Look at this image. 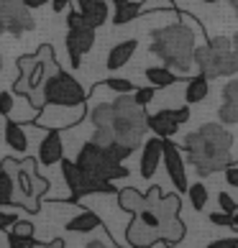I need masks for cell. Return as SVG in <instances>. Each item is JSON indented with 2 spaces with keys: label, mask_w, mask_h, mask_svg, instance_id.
I'll return each mask as SVG.
<instances>
[{
  "label": "cell",
  "mask_w": 238,
  "mask_h": 248,
  "mask_svg": "<svg viewBox=\"0 0 238 248\" xmlns=\"http://www.w3.org/2000/svg\"><path fill=\"white\" fill-rule=\"evenodd\" d=\"M3 141L13 154H29L31 151V141H29V131L21 121H8L3 128Z\"/></svg>",
  "instance_id": "obj_19"
},
{
  "label": "cell",
  "mask_w": 238,
  "mask_h": 248,
  "mask_svg": "<svg viewBox=\"0 0 238 248\" xmlns=\"http://www.w3.org/2000/svg\"><path fill=\"white\" fill-rule=\"evenodd\" d=\"M207 93H210V77L200 72V75H195V77L187 79L185 103H187V105H197V103H203V100L207 97Z\"/></svg>",
  "instance_id": "obj_24"
},
{
  "label": "cell",
  "mask_w": 238,
  "mask_h": 248,
  "mask_svg": "<svg viewBox=\"0 0 238 248\" xmlns=\"http://www.w3.org/2000/svg\"><path fill=\"white\" fill-rule=\"evenodd\" d=\"M93 118L95 136L93 141L97 143H123L131 151L143 146L146 133H149V115L146 105H141L133 97V93H121L113 103H100L90 110Z\"/></svg>",
  "instance_id": "obj_1"
},
{
  "label": "cell",
  "mask_w": 238,
  "mask_h": 248,
  "mask_svg": "<svg viewBox=\"0 0 238 248\" xmlns=\"http://www.w3.org/2000/svg\"><path fill=\"white\" fill-rule=\"evenodd\" d=\"M231 8H233V13H236V18H238V0H231Z\"/></svg>",
  "instance_id": "obj_43"
},
{
  "label": "cell",
  "mask_w": 238,
  "mask_h": 248,
  "mask_svg": "<svg viewBox=\"0 0 238 248\" xmlns=\"http://www.w3.org/2000/svg\"><path fill=\"white\" fill-rule=\"evenodd\" d=\"M185 23H175V26H164V29L151 33V54L164 62V67L175 69L179 77H187L192 67H195V49H197V39L205 41L207 36L203 31L195 18L182 16Z\"/></svg>",
  "instance_id": "obj_2"
},
{
  "label": "cell",
  "mask_w": 238,
  "mask_h": 248,
  "mask_svg": "<svg viewBox=\"0 0 238 248\" xmlns=\"http://www.w3.org/2000/svg\"><path fill=\"white\" fill-rule=\"evenodd\" d=\"M187 195H190V202H192V207H195V210H203V207L207 205V187L203 185V182L190 185Z\"/></svg>",
  "instance_id": "obj_31"
},
{
  "label": "cell",
  "mask_w": 238,
  "mask_h": 248,
  "mask_svg": "<svg viewBox=\"0 0 238 248\" xmlns=\"http://www.w3.org/2000/svg\"><path fill=\"white\" fill-rule=\"evenodd\" d=\"M69 233H95V231H103V217L93 210H79L75 217H69L67 223H64Z\"/></svg>",
  "instance_id": "obj_21"
},
{
  "label": "cell",
  "mask_w": 238,
  "mask_h": 248,
  "mask_svg": "<svg viewBox=\"0 0 238 248\" xmlns=\"http://www.w3.org/2000/svg\"><path fill=\"white\" fill-rule=\"evenodd\" d=\"M164 161V139L154 133L151 139L143 141V149H141V161H139V171L143 179H151L157 174L159 164Z\"/></svg>",
  "instance_id": "obj_17"
},
{
  "label": "cell",
  "mask_w": 238,
  "mask_h": 248,
  "mask_svg": "<svg viewBox=\"0 0 238 248\" xmlns=\"http://www.w3.org/2000/svg\"><path fill=\"white\" fill-rule=\"evenodd\" d=\"M33 13L31 8H26L23 0H0V36L3 33H13V36H23L33 31Z\"/></svg>",
  "instance_id": "obj_13"
},
{
  "label": "cell",
  "mask_w": 238,
  "mask_h": 248,
  "mask_svg": "<svg viewBox=\"0 0 238 248\" xmlns=\"http://www.w3.org/2000/svg\"><path fill=\"white\" fill-rule=\"evenodd\" d=\"M233 49H236V57H238V33L233 36Z\"/></svg>",
  "instance_id": "obj_44"
},
{
  "label": "cell",
  "mask_w": 238,
  "mask_h": 248,
  "mask_svg": "<svg viewBox=\"0 0 238 248\" xmlns=\"http://www.w3.org/2000/svg\"><path fill=\"white\" fill-rule=\"evenodd\" d=\"M62 246H64L62 238H54V241H49V243H47V248H62Z\"/></svg>",
  "instance_id": "obj_42"
},
{
  "label": "cell",
  "mask_w": 238,
  "mask_h": 248,
  "mask_svg": "<svg viewBox=\"0 0 238 248\" xmlns=\"http://www.w3.org/2000/svg\"><path fill=\"white\" fill-rule=\"evenodd\" d=\"M18 95L13 93V90H0V115H5L8 118V121H16V118H18V113H16V103H18V100H16Z\"/></svg>",
  "instance_id": "obj_28"
},
{
  "label": "cell",
  "mask_w": 238,
  "mask_h": 248,
  "mask_svg": "<svg viewBox=\"0 0 238 248\" xmlns=\"http://www.w3.org/2000/svg\"><path fill=\"white\" fill-rule=\"evenodd\" d=\"M26 8H31V11H36V8H44V5H49L51 0H23Z\"/></svg>",
  "instance_id": "obj_39"
},
{
  "label": "cell",
  "mask_w": 238,
  "mask_h": 248,
  "mask_svg": "<svg viewBox=\"0 0 238 248\" xmlns=\"http://www.w3.org/2000/svg\"><path fill=\"white\" fill-rule=\"evenodd\" d=\"M195 67L210 79L238 75V57L233 49V39L215 36V39L200 41L195 49Z\"/></svg>",
  "instance_id": "obj_8"
},
{
  "label": "cell",
  "mask_w": 238,
  "mask_h": 248,
  "mask_svg": "<svg viewBox=\"0 0 238 248\" xmlns=\"http://www.w3.org/2000/svg\"><path fill=\"white\" fill-rule=\"evenodd\" d=\"M0 72H3V54H0Z\"/></svg>",
  "instance_id": "obj_45"
},
{
  "label": "cell",
  "mask_w": 238,
  "mask_h": 248,
  "mask_svg": "<svg viewBox=\"0 0 238 248\" xmlns=\"http://www.w3.org/2000/svg\"><path fill=\"white\" fill-rule=\"evenodd\" d=\"M95 90H111V93H136V87L131 79H121V77H111V79H105V82H100V85H95Z\"/></svg>",
  "instance_id": "obj_29"
},
{
  "label": "cell",
  "mask_w": 238,
  "mask_h": 248,
  "mask_svg": "<svg viewBox=\"0 0 238 248\" xmlns=\"http://www.w3.org/2000/svg\"><path fill=\"white\" fill-rule=\"evenodd\" d=\"M85 246H87V248H103V246H115V243L111 241V238H108V241H100V238H93V241H87Z\"/></svg>",
  "instance_id": "obj_38"
},
{
  "label": "cell",
  "mask_w": 238,
  "mask_h": 248,
  "mask_svg": "<svg viewBox=\"0 0 238 248\" xmlns=\"http://www.w3.org/2000/svg\"><path fill=\"white\" fill-rule=\"evenodd\" d=\"M231 146H233V136L221 123H205L197 131L187 133L185 139L187 161L195 167L200 177H210L215 171H223L233 159Z\"/></svg>",
  "instance_id": "obj_3"
},
{
  "label": "cell",
  "mask_w": 238,
  "mask_h": 248,
  "mask_svg": "<svg viewBox=\"0 0 238 248\" xmlns=\"http://www.w3.org/2000/svg\"><path fill=\"white\" fill-rule=\"evenodd\" d=\"M190 121V108H179V110H159V113L149 115V131L161 136V139H172L182 123Z\"/></svg>",
  "instance_id": "obj_15"
},
{
  "label": "cell",
  "mask_w": 238,
  "mask_h": 248,
  "mask_svg": "<svg viewBox=\"0 0 238 248\" xmlns=\"http://www.w3.org/2000/svg\"><path fill=\"white\" fill-rule=\"evenodd\" d=\"M111 3L115 5V13H113L115 26H126L141 16V0H111Z\"/></svg>",
  "instance_id": "obj_25"
},
{
  "label": "cell",
  "mask_w": 238,
  "mask_h": 248,
  "mask_svg": "<svg viewBox=\"0 0 238 248\" xmlns=\"http://www.w3.org/2000/svg\"><path fill=\"white\" fill-rule=\"evenodd\" d=\"M207 220L213 225H218V228H231V213H225V210H221V213H218V210H215V213H210Z\"/></svg>",
  "instance_id": "obj_34"
},
{
  "label": "cell",
  "mask_w": 238,
  "mask_h": 248,
  "mask_svg": "<svg viewBox=\"0 0 238 248\" xmlns=\"http://www.w3.org/2000/svg\"><path fill=\"white\" fill-rule=\"evenodd\" d=\"M136 49H139V41H136V39H126L121 44H115V46H111L108 59H105L108 72H118L121 67H126V64L131 62V57L136 54Z\"/></svg>",
  "instance_id": "obj_20"
},
{
  "label": "cell",
  "mask_w": 238,
  "mask_h": 248,
  "mask_svg": "<svg viewBox=\"0 0 238 248\" xmlns=\"http://www.w3.org/2000/svg\"><path fill=\"white\" fill-rule=\"evenodd\" d=\"M231 228H233V231L238 233V205H236V210L231 213Z\"/></svg>",
  "instance_id": "obj_41"
},
{
  "label": "cell",
  "mask_w": 238,
  "mask_h": 248,
  "mask_svg": "<svg viewBox=\"0 0 238 248\" xmlns=\"http://www.w3.org/2000/svg\"><path fill=\"white\" fill-rule=\"evenodd\" d=\"M13 205V179L3 167H0V207Z\"/></svg>",
  "instance_id": "obj_30"
},
{
  "label": "cell",
  "mask_w": 238,
  "mask_h": 248,
  "mask_svg": "<svg viewBox=\"0 0 238 248\" xmlns=\"http://www.w3.org/2000/svg\"><path fill=\"white\" fill-rule=\"evenodd\" d=\"M133 151L123 143H97V141H87L75 156V164L87 171L90 177L105 179V182H115V179H126L128 169H126V159Z\"/></svg>",
  "instance_id": "obj_7"
},
{
  "label": "cell",
  "mask_w": 238,
  "mask_h": 248,
  "mask_svg": "<svg viewBox=\"0 0 238 248\" xmlns=\"http://www.w3.org/2000/svg\"><path fill=\"white\" fill-rule=\"evenodd\" d=\"M205 3H215V0H205Z\"/></svg>",
  "instance_id": "obj_46"
},
{
  "label": "cell",
  "mask_w": 238,
  "mask_h": 248,
  "mask_svg": "<svg viewBox=\"0 0 238 248\" xmlns=\"http://www.w3.org/2000/svg\"><path fill=\"white\" fill-rule=\"evenodd\" d=\"M62 177H64V182H67V189L75 200L85 197V195H118L115 182L90 177L87 171H82L77 164L69 161V159H62Z\"/></svg>",
  "instance_id": "obj_9"
},
{
  "label": "cell",
  "mask_w": 238,
  "mask_h": 248,
  "mask_svg": "<svg viewBox=\"0 0 238 248\" xmlns=\"http://www.w3.org/2000/svg\"><path fill=\"white\" fill-rule=\"evenodd\" d=\"M77 11L82 13V18L90 23V26H95V29H100L105 21H108V3L105 0H77Z\"/></svg>",
  "instance_id": "obj_23"
},
{
  "label": "cell",
  "mask_w": 238,
  "mask_h": 248,
  "mask_svg": "<svg viewBox=\"0 0 238 248\" xmlns=\"http://www.w3.org/2000/svg\"><path fill=\"white\" fill-rule=\"evenodd\" d=\"M33 235H36L33 223L18 217L16 223L5 231V243L8 246H16V248H47V243H39Z\"/></svg>",
  "instance_id": "obj_18"
},
{
  "label": "cell",
  "mask_w": 238,
  "mask_h": 248,
  "mask_svg": "<svg viewBox=\"0 0 238 248\" xmlns=\"http://www.w3.org/2000/svg\"><path fill=\"white\" fill-rule=\"evenodd\" d=\"M218 205H221V210H225V213H233L236 210V202L228 192H218Z\"/></svg>",
  "instance_id": "obj_35"
},
{
  "label": "cell",
  "mask_w": 238,
  "mask_h": 248,
  "mask_svg": "<svg viewBox=\"0 0 238 248\" xmlns=\"http://www.w3.org/2000/svg\"><path fill=\"white\" fill-rule=\"evenodd\" d=\"M223 174H225V182L231 187H238V164H228V167L223 169Z\"/></svg>",
  "instance_id": "obj_36"
},
{
  "label": "cell",
  "mask_w": 238,
  "mask_h": 248,
  "mask_svg": "<svg viewBox=\"0 0 238 248\" xmlns=\"http://www.w3.org/2000/svg\"><path fill=\"white\" fill-rule=\"evenodd\" d=\"M44 105H79L87 103V93L79 82L67 75V72H54V75L44 82Z\"/></svg>",
  "instance_id": "obj_10"
},
{
  "label": "cell",
  "mask_w": 238,
  "mask_h": 248,
  "mask_svg": "<svg viewBox=\"0 0 238 248\" xmlns=\"http://www.w3.org/2000/svg\"><path fill=\"white\" fill-rule=\"evenodd\" d=\"M143 200H146V195H143V192H139L136 187L118 189V207H121L123 213H128V215L139 213V210L143 207Z\"/></svg>",
  "instance_id": "obj_26"
},
{
  "label": "cell",
  "mask_w": 238,
  "mask_h": 248,
  "mask_svg": "<svg viewBox=\"0 0 238 248\" xmlns=\"http://www.w3.org/2000/svg\"><path fill=\"white\" fill-rule=\"evenodd\" d=\"M0 167L13 179V205L29 210V213H39L41 197L49 192V179L39 174V159H33V156H23V159L5 156Z\"/></svg>",
  "instance_id": "obj_6"
},
{
  "label": "cell",
  "mask_w": 238,
  "mask_h": 248,
  "mask_svg": "<svg viewBox=\"0 0 238 248\" xmlns=\"http://www.w3.org/2000/svg\"><path fill=\"white\" fill-rule=\"evenodd\" d=\"M67 51L72 67H79L82 57L95 46V26H90L79 11L67 13Z\"/></svg>",
  "instance_id": "obj_11"
},
{
  "label": "cell",
  "mask_w": 238,
  "mask_h": 248,
  "mask_svg": "<svg viewBox=\"0 0 238 248\" xmlns=\"http://www.w3.org/2000/svg\"><path fill=\"white\" fill-rule=\"evenodd\" d=\"M221 123H238V79H231L223 87V103L218 110Z\"/></svg>",
  "instance_id": "obj_22"
},
{
  "label": "cell",
  "mask_w": 238,
  "mask_h": 248,
  "mask_svg": "<svg viewBox=\"0 0 238 248\" xmlns=\"http://www.w3.org/2000/svg\"><path fill=\"white\" fill-rule=\"evenodd\" d=\"M143 75H146V79H149V85H154L157 90L172 87L179 79V75L169 67H149V69H143Z\"/></svg>",
  "instance_id": "obj_27"
},
{
  "label": "cell",
  "mask_w": 238,
  "mask_h": 248,
  "mask_svg": "<svg viewBox=\"0 0 238 248\" xmlns=\"http://www.w3.org/2000/svg\"><path fill=\"white\" fill-rule=\"evenodd\" d=\"M59 62L54 57V46L41 44L36 54H23L18 57V79L13 82V93L26 97L29 103L41 110L44 108V82H47L54 72H59Z\"/></svg>",
  "instance_id": "obj_4"
},
{
  "label": "cell",
  "mask_w": 238,
  "mask_h": 248,
  "mask_svg": "<svg viewBox=\"0 0 238 248\" xmlns=\"http://www.w3.org/2000/svg\"><path fill=\"white\" fill-rule=\"evenodd\" d=\"M69 3H72V0H51V8H54V13H62Z\"/></svg>",
  "instance_id": "obj_40"
},
{
  "label": "cell",
  "mask_w": 238,
  "mask_h": 248,
  "mask_svg": "<svg viewBox=\"0 0 238 248\" xmlns=\"http://www.w3.org/2000/svg\"><path fill=\"white\" fill-rule=\"evenodd\" d=\"M182 200L179 192L175 195H164L159 187H151L146 192L143 207L133 217H139L146 228H151L159 238H169V241L179 243L185 238V223L179 220Z\"/></svg>",
  "instance_id": "obj_5"
},
{
  "label": "cell",
  "mask_w": 238,
  "mask_h": 248,
  "mask_svg": "<svg viewBox=\"0 0 238 248\" xmlns=\"http://www.w3.org/2000/svg\"><path fill=\"white\" fill-rule=\"evenodd\" d=\"M133 97L139 100L141 105H149L151 100L157 97V87H154V85H146V87H139V90H136V93H133Z\"/></svg>",
  "instance_id": "obj_33"
},
{
  "label": "cell",
  "mask_w": 238,
  "mask_h": 248,
  "mask_svg": "<svg viewBox=\"0 0 238 248\" xmlns=\"http://www.w3.org/2000/svg\"><path fill=\"white\" fill-rule=\"evenodd\" d=\"M164 167H167V174H169L175 189L179 192V195H185V192L190 189L187 171H185V154H182L179 146L175 141H169V139H164Z\"/></svg>",
  "instance_id": "obj_14"
},
{
  "label": "cell",
  "mask_w": 238,
  "mask_h": 248,
  "mask_svg": "<svg viewBox=\"0 0 238 248\" xmlns=\"http://www.w3.org/2000/svg\"><path fill=\"white\" fill-rule=\"evenodd\" d=\"M18 220V215L16 213H8V210H0V231H8L13 223Z\"/></svg>",
  "instance_id": "obj_37"
},
{
  "label": "cell",
  "mask_w": 238,
  "mask_h": 248,
  "mask_svg": "<svg viewBox=\"0 0 238 248\" xmlns=\"http://www.w3.org/2000/svg\"><path fill=\"white\" fill-rule=\"evenodd\" d=\"M149 11H175L172 0H141V16Z\"/></svg>",
  "instance_id": "obj_32"
},
{
  "label": "cell",
  "mask_w": 238,
  "mask_h": 248,
  "mask_svg": "<svg viewBox=\"0 0 238 248\" xmlns=\"http://www.w3.org/2000/svg\"><path fill=\"white\" fill-rule=\"evenodd\" d=\"M36 159H39V167L44 169H51L54 164H62L64 159L62 131H44V139L39 141V149H36Z\"/></svg>",
  "instance_id": "obj_16"
},
{
  "label": "cell",
  "mask_w": 238,
  "mask_h": 248,
  "mask_svg": "<svg viewBox=\"0 0 238 248\" xmlns=\"http://www.w3.org/2000/svg\"><path fill=\"white\" fill-rule=\"evenodd\" d=\"M87 115V103L79 105H44L36 115L33 125L41 131H67V128L77 125L82 118Z\"/></svg>",
  "instance_id": "obj_12"
}]
</instances>
